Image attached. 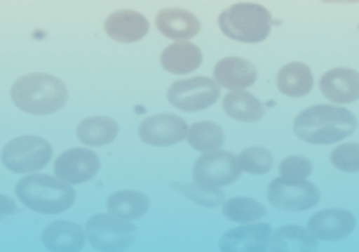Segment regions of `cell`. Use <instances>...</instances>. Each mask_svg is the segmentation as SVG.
Segmentation results:
<instances>
[{"label": "cell", "instance_id": "cell-8", "mask_svg": "<svg viewBox=\"0 0 359 252\" xmlns=\"http://www.w3.org/2000/svg\"><path fill=\"white\" fill-rule=\"evenodd\" d=\"M239 175H241V167L237 156L226 150L204 154L193 163V183L202 187L224 189L232 183H237Z\"/></svg>", "mask_w": 359, "mask_h": 252}, {"label": "cell", "instance_id": "cell-29", "mask_svg": "<svg viewBox=\"0 0 359 252\" xmlns=\"http://www.w3.org/2000/svg\"><path fill=\"white\" fill-rule=\"evenodd\" d=\"M331 165L344 173L359 171V142H342L331 152Z\"/></svg>", "mask_w": 359, "mask_h": 252}, {"label": "cell", "instance_id": "cell-3", "mask_svg": "<svg viewBox=\"0 0 359 252\" xmlns=\"http://www.w3.org/2000/svg\"><path fill=\"white\" fill-rule=\"evenodd\" d=\"M15 197L29 211L42 215H60L75 204L77 193L75 187H70L53 175L31 173L15 185Z\"/></svg>", "mask_w": 359, "mask_h": 252}, {"label": "cell", "instance_id": "cell-27", "mask_svg": "<svg viewBox=\"0 0 359 252\" xmlns=\"http://www.w3.org/2000/svg\"><path fill=\"white\" fill-rule=\"evenodd\" d=\"M171 189L180 191L187 200L206 206V208H217L224 206V202L228 200L226 193L222 189H210V187H202V185H195V183H171Z\"/></svg>", "mask_w": 359, "mask_h": 252}, {"label": "cell", "instance_id": "cell-30", "mask_svg": "<svg viewBox=\"0 0 359 252\" xmlns=\"http://www.w3.org/2000/svg\"><path fill=\"white\" fill-rule=\"evenodd\" d=\"M280 178L285 180H307L313 171V163L304 156H287L278 165Z\"/></svg>", "mask_w": 359, "mask_h": 252}, {"label": "cell", "instance_id": "cell-9", "mask_svg": "<svg viewBox=\"0 0 359 252\" xmlns=\"http://www.w3.org/2000/svg\"><path fill=\"white\" fill-rule=\"evenodd\" d=\"M267 200L278 211H307L320 202V189L309 180H285L276 178L267 187Z\"/></svg>", "mask_w": 359, "mask_h": 252}, {"label": "cell", "instance_id": "cell-12", "mask_svg": "<svg viewBox=\"0 0 359 252\" xmlns=\"http://www.w3.org/2000/svg\"><path fill=\"white\" fill-rule=\"evenodd\" d=\"M357 226V218L346 211V208H325L313 213L307 228L318 241H342L348 235H353V230Z\"/></svg>", "mask_w": 359, "mask_h": 252}, {"label": "cell", "instance_id": "cell-7", "mask_svg": "<svg viewBox=\"0 0 359 252\" xmlns=\"http://www.w3.org/2000/svg\"><path fill=\"white\" fill-rule=\"evenodd\" d=\"M222 88L212 77H187L169 86L167 101L180 112H202L217 103Z\"/></svg>", "mask_w": 359, "mask_h": 252}, {"label": "cell", "instance_id": "cell-14", "mask_svg": "<svg viewBox=\"0 0 359 252\" xmlns=\"http://www.w3.org/2000/svg\"><path fill=\"white\" fill-rule=\"evenodd\" d=\"M212 79L228 93H243L257 84L259 70L245 58H224L212 66Z\"/></svg>", "mask_w": 359, "mask_h": 252}, {"label": "cell", "instance_id": "cell-28", "mask_svg": "<svg viewBox=\"0 0 359 252\" xmlns=\"http://www.w3.org/2000/svg\"><path fill=\"white\" fill-rule=\"evenodd\" d=\"M239 167L241 171H248V173H252V175H265L272 171L274 167V158L272 154H269L265 147L261 145H255V147H245L239 156Z\"/></svg>", "mask_w": 359, "mask_h": 252}, {"label": "cell", "instance_id": "cell-13", "mask_svg": "<svg viewBox=\"0 0 359 252\" xmlns=\"http://www.w3.org/2000/svg\"><path fill=\"white\" fill-rule=\"evenodd\" d=\"M272 226L267 222L241 224L226 230L219 239V252H267Z\"/></svg>", "mask_w": 359, "mask_h": 252}, {"label": "cell", "instance_id": "cell-25", "mask_svg": "<svg viewBox=\"0 0 359 252\" xmlns=\"http://www.w3.org/2000/svg\"><path fill=\"white\" fill-rule=\"evenodd\" d=\"M187 142L202 154H210V152H219L226 142V134L222 130V125L212 123V121H200L189 125V134H187Z\"/></svg>", "mask_w": 359, "mask_h": 252}, {"label": "cell", "instance_id": "cell-22", "mask_svg": "<svg viewBox=\"0 0 359 252\" xmlns=\"http://www.w3.org/2000/svg\"><path fill=\"white\" fill-rule=\"evenodd\" d=\"M151 200L147 193L142 191H116L107 197V213L114 215V218L134 222L138 218H145V213L149 211Z\"/></svg>", "mask_w": 359, "mask_h": 252}, {"label": "cell", "instance_id": "cell-5", "mask_svg": "<svg viewBox=\"0 0 359 252\" xmlns=\"http://www.w3.org/2000/svg\"><path fill=\"white\" fill-rule=\"evenodd\" d=\"M53 158L50 142L42 136L25 134L11 138L0 152V163L11 173H40Z\"/></svg>", "mask_w": 359, "mask_h": 252}, {"label": "cell", "instance_id": "cell-26", "mask_svg": "<svg viewBox=\"0 0 359 252\" xmlns=\"http://www.w3.org/2000/svg\"><path fill=\"white\" fill-rule=\"evenodd\" d=\"M222 213H224V218L230 222L255 224V222H261L265 218L267 208L259 200H252V197L237 195V197H228L222 206Z\"/></svg>", "mask_w": 359, "mask_h": 252}, {"label": "cell", "instance_id": "cell-2", "mask_svg": "<svg viewBox=\"0 0 359 252\" xmlns=\"http://www.w3.org/2000/svg\"><path fill=\"white\" fill-rule=\"evenodd\" d=\"M11 101L27 114H55L68 101V88L55 75L27 73L11 84Z\"/></svg>", "mask_w": 359, "mask_h": 252}, {"label": "cell", "instance_id": "cell-10", "mask_svg": "<svg viewBox=\"0 0 359 252\" xmlns=\"http://www.w3.org/2000/svg\"><path fill=\"white\" fill-rule=\"evenodd\" d=\"M189 123L177 114H151L138 125V138L151 147H171L184 140Z\"/></svg>", "mask_w": 359, "mask_h": 252}, {"label": "cell", "instance_id": "cell-6", "mask_svg": "<svg viewBox=\"0 0 359 252\" xmlns=\"http://www.w3.org/2000/svg\"><path fill=\"white\" fill-rule=\"evenodd\" d=\"M83 230L86 239L101 252H125L136 241L134 222L114 218L110 213H97L88 218Z\"/></svg>", "mask_w": 359, "mask_h": 252}, {"label": "cell", "instance_id": "cell-24", "mask_svg": "<svg viewBox=\"0 0 359 252\" xmlns=\"http://www.w3.org/2000/svg\"><path fill=\"white\" fill-rule=\"evenodd\" d=\"M222 105L224 112L239 123H257L265 117V105L255 95H250L248 90H243V93H228Z\"/></svg>", "mask_w": 359, "mask_h": 252}, {"label": "cell", "instance_id": "cell-15", "mask_svg": "<svg viewBox=\"0 0 359 252\" xmlns=\"http://www.w3.org/2000/svg\"><path fill=\"white\" fill-rule=\"evenodd\" d=\"M149 20L136 9H116L105 18V33L107 38L118 44H134L140 42L149 33Z\"/></svg>", "mask_w": 359, "mask_h": 252}, {"label": "cell", "instance_id": "cell-21", "mask_svg": "<svg viewBox=\"0 0 359 252\" xmlns=\"http://www.w3.org/2000/svg\"><path fill=\"white\" fill-rule=\"evenodd\" d=\"M313 73L307 64L302 62H290L285 64L276 73V88L285 97H307L313 90Z\"/></svg>", "mask_w": 359, "mask_h": 252}, {"label": "cell", "instance_id": "cell-11", "mask_svg": "<svg viewBox=\"0 0 359 252\" xmlns=\"http://www.w3.org/2000/svg\"><path fill=\"white\" fill-rule=\"evenodd\" d=\"M53 167H55L57 180H62V183H66L70 187H75V185L90 183V180L99 173L101 160L93 150L73 147V150H66L64 154H60Z\"/></svg>", "mask_w": 359, "mask_h": 252}, {"label": "cell", "instance_id": "cell-19", "mask_svg": "<svg viewBox=\"0 0 359 252\" xmlns=\"http://www.w3.org/2000/svg\"><path fill=\"white\" fill-rule=\"evenodd\" d=\"M86 241V230L75 222L60 220L42 230V244L48 252H81Z\"/></svg>", "mask_w": 359, "mask_h": 252}, {"label": "cell", "instance_id": "cell-23", "mask_svg": "<svg viewBox=\"0 0 359 252\" xmlns=\"http://www.w3.org/2000/svg\"><path fill=\"white\" fill-rule=\"evenodd\" d=\"M118 123L110 117H88L77 125V138L86 147H103L118 136Z\"/></svg>", "mask_w": 359, "mask_h": 252}, {"label": "cell", "instance_id": "cell-16", "mask_svg": "<svg viewBox=\"0 0 359 252\" xmlns=\"http://www.w3.org/2000/svg\"><path fill=\"white\" fill-rule=\"evenodd\" d=\"M320 93L333 105L344 107L359 101V70L355 68H331L320 77Z\"/></svg>", "mask_w": 359, "mask_h": 252}, {"label": "cell", "instance_id": "cell-4", "mask_svg": "<svg viewBox=\"0 0 359 252\" xmlns=\"http://www.w3.org/2000/svg\"><path fill=\"white\" fill-rule=\"evenodd\" d=\"M217 25L232 42L259 44L272 33V13L259 3H235L219 13Z\"/></svg>", "mask_w": 359, "mask_h": 252}, {"label": "cell", "instance_id": "cell-1", "mask_svg": "<svg viewBox=\"0 0 359 252\" xmlns=\"http://www.w3.org/2000/svg\"><path fill=\"white\" fill-rule=\"evenodd\" d=\"M359 128L357 117L333 103L309 105L294 119V134L311 145H335Z\"/></svg>", "mask_w": 359, "mask_h": 252}, {"label": "cell", "instance_id": "cell-18", "mask_svg": "<svg viewBox=\"0 0 359 252\" xmlns=\"http://www.w3.org/2000/svg\"><path fill=\"white\" fill-rule=\"evenodd\" d=\"M202 64L204 53L193 42H171L160 53V66L171 75H191Z\"/></svg>", "mask_w": 359, "mask_h": 252}, {"label": "cell", "instance_id": "cell-31", "mask_svg": "<svg viewBox=\"0 0 359 252\" xmlns=\"http://www.w3.org/2000/svg\"><path fill=\"white\" fill-rule=\"evenodd\" d=\"M18 211H20V206H18V202H15V200H11L9 195L0 193V220L9 218V215H15Z\"/></svg>", "mask_w": 359, "mask_h": 252}, {"label": "cell", "instance_id": "cell-20", "mask_svg": "<svg viewBox=\"0 0 359 252\" xmlns=\"http://www.w3.org/2000/svg\"><path fill=\"white\" fill-rule=\"evenodd\" d=\"M269 252H320L318 239L302 226H280L269 235Z\"/></svg>", "mask_w": 359, "mask_h": 252}, {"label": "cell", "instance_id": "cell-17", "mask_svg": "<svg viewBox=\"0 0 359 252\" xmlns=\"http://www.w3.org/2000/svg\"><path fill=\"white\" fill-rule=\"evenodd\" d=\"M156 29L173 42H189L202 31V20L189 9L167 7L156 13Z\"/></svg>", "mask_w": 359, "mask_h": 252}]
</instances>
